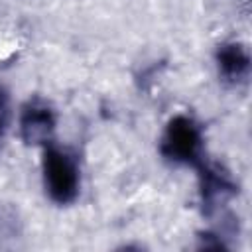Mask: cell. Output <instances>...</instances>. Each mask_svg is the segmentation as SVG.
I'll return each mask as SVG.
<instances>
[{"mask_svg":"<svg viewBox=\"0 0 252 252\" xmlns=\"http://www.w3.org/2000/svg\"><path fill=\"white\" fill-rule=\"evenodd\" d=\"M199 171V199L205 215H215L238 193V185L230 171L217 163L203 159L197 165Z\"/></svg>","mask_w":252,"mask_h":252,"instance_id":"3957f363","label":"cell"},{"mask_svg":"<svg viewBox=\"0 0 252 252\" xmlns=\"http://www.w3.org/2000/svg\"><path fill=\"white\" fill-rule=\"evenodd\" d=\"M215 63L219 69V77L232 87L244 85L250 77L252 59L248 47L240 41H224L215 51Z\"/></svg>","mask_w":252,"mask_h":252,"instance_id":"5b68a950","label":"cell"},{"mask_svg":"<svg viewBox=\"0 0 252 252\" xmlns=\"http://www.w3.org/2000/svg\"><path fill=\"white\" fill-rule=\"evenodd\" d=\"M12 120V100H10V93L4 85H0V140L4 138V134L8 132Z\"/></svg>","mask_w":252,"mask_h":252,"instance_id":"8992f818","label":"cell"},{"mask_svg":"<svg viewBox=\"0 0 252 252\" xmlns=\"http://www.w3.org/2000/svg\"><path fill=\"white\" fill-rule=\"evenodd\" d=\"M41 173L45 195L55 205H71L81 193V167L77 156L53 142L43 146Z\"/></svg>","mask_w":252,"mask_h":252,"instance_id":"6da1fadb","label":"cell"},{"mask_svg":"<svg viewBox=\"0 0 252 252\" xmlns=\"http://www.w3.org/2000/svg\"><path fill=\"white\" fill-rule=\"evenodd\" d=\"M18 126H20V138L26 146L43 148L49 142H53V134L57 128V114L47 100L33 96L22 106Z\"/></svg>","mask_w":252,"mask_h":252,"instance_id":"277c9868","label":"cell"},{"mask_svg":"<svg viewBox=\"0 0 252 252\" xmlns=\"http://www.w3.org/2000/svg\"><path fill=\"white\" fill-rule=\"evenodd\" d=\"M159 154L173 165L197 167L205 159V136L199 122L187 114L173 116L161 134Z\"/></svg>","mask_w":252,"mask_h":252,"instance_id":"7a4b0ae2","label":"cell"}]
</instances>
